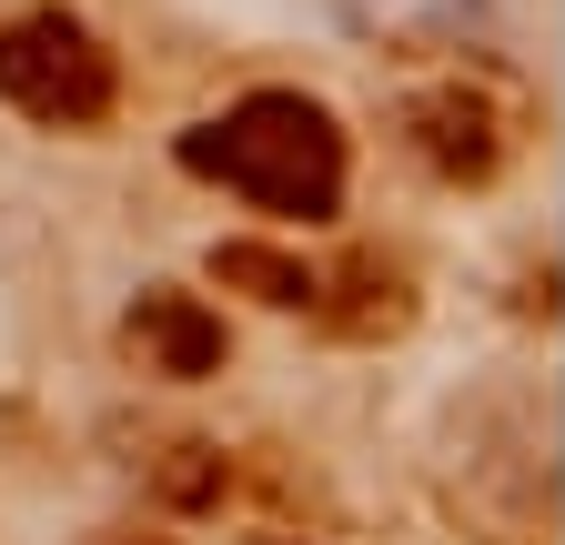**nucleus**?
Segmentation results:
<instances>
[{
    "label": "nucleus",
    "mask_w": 565,
    "mask_h": 545,
    "mask_svg": "<svg viewBox=\"0 0 565 545\" xmlns=\"http://www.w3.org/2000/svg\"><path fill=\"white\" fill-rule=\"evenodd\" d=\"M424 121H435V131H424V152H435L445 172H484V162H494L484 111H475V101H455V92H445V101H424Z\"/></svg>",
    "instance_id": "obj_5"
},
{
    "label": "nucleus",
    "mask_w": 565,
    "mask_h": 545,
    "mask_svg": "<svg viewBox=\"0 0 565 545\" xmlns=\"http://www.w3.org/2000/svg\"><path fill=\"white\" fill-rule=\"evenodd\" d=\"M162 485H172L182 505H202V495H223V464H212V445H172V464H162Z\"/></svg>",
    "instance_id": "obj_6"
},
{
    "label": "nucleus",
    "mask_w": 565,
    "mask_h": 545,
    "mask_svg": "<svg viewBox=\"0 0 565 545\" xmlns=\"http://www.w3.org/2000/svg\"><path fill=\"white\" fill-rule=\"evenodd\" d=\"M212 272L243 284V293H263V303H313V272H303L294 253H273V243H223V253H212Z\"/></svg>",
    "instance_id": "obj_4"
},
{
    "label": "nucleus",
    "mask_w": 565,
    "mask_h": 545,
    "mask_svg": "<svg viewBox=\"0 0 565 545\" xmlns=\"http://www.w3.org/2000/svg\"><path fill=\"white\" fill-rule=\"evenodd\" d=\"M0 92H11L31 121H61V131H82L111 111V51L82 31V21H61V11H31L0 31Z\"/></svg>",
    "instance_id": "obj_2"
},
{
    "label": "nucleus",
    "mask_w": 565,
    "mask_h": 545,
    "mask_svg": "<svg viewBox=\"0 0 565 545\" xmlns=\"http://www.w3.org/2000/svg\"><path fill=\"white\" fill-rule=\"evenodd\" d=\"M131 545H172V535H131Z\"/></svg>",
    "instance_id": "obj_7"
},
{
    "label": "nucleus",
    "mask_w": 565,
    "mask_h": 545,
    "mask_svg": "<svg viewBox=\"0 0 565 545\" xmlns=\"http://www.w3.org/2000/svg\"><path fill=\"white\" fill-rule=\"evenodd\" d=\"M182 162L212 172V182H233L253 213H282V223H323L333 202H343V131L303 92H253V101H233L223 121L182 131Z\"/></svg>",
    "instance_id": "obj_1"
},
{
    "label": "nucleus",
    "mask_w": 565,
    "mask_h": 545,
    "mask_svg": "<svg viewBox=\"0 0 565 545\" xmlns=\"http://www.w3.org/2000/svg\"><path fill=\"white\" fill-rule=\"evenodd\" d=\"M131 354H141V374H212L223 364V323H212L192 293H141L131 303Z\"/></svg>",
    "instance_id": "obj_3"
}]
</instances>
